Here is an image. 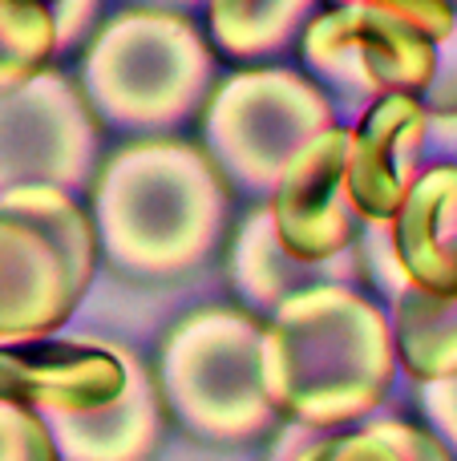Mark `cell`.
I'll list each match as a JSON object with an SVG mask.
<instances>
[{
    "label": "cell",
    "instance_id": "obj_1",
    "mask_svg": "<svg viewBox=\"0 0 457 461\" xmlns=\"http://www.w3.org/2000/svg\"><path fill=\"white\" fill-rule=\"evenodd\" d=\"M231 183L202 142L126 138L97 167L89 219L102 259L130 279H178L215 259L231 230Z\"/></svg>",
    "mask_w": 457,
    "mask_h": 461
},
{
    "label": "cell",
    "instance_id": "obj_2",
    "mask_svg": "<svg viewBox=\"0 0 457 461\" xmlns=\"http://www.w3.org/2000/svg\"><path fill=\"white\" fill-rule=\"evenodd\" d=\"M393 376V320L361 284L304 287L264 320V384L291 425L364 421L389 397Z\"/></svg>",
    "mask_w": 457,
    "mask_h": 461
},
{
    "label": "cell",
    "instance_id": "obj_3",
    "mask_svg": "<svg viewBox=\"0 0 457 461\" xmlns=\"http://www.w3.org/2000/svg\"><path fill=\"white\" fill-rule=\"evenodd\" d=\"M219 81L207 29L178 8L126 5L77 53V86L105 130L170 138L186 130Z\"/></svg>",
    "mask_w": 457,
    "mask_h": 461
},
{
    "label": "cell",
    "instance_id": "obj_4",
    "mask_svg": "<svg viewBox=\"0 0 457 461\" xmlns=\"http://www.w3.org/2000/svg\"><path fill=\"white\" fill-rule=\"evenodd\" d=\"M166 413L215 446L259 441L283 425L264 384V316L207 303L170 324L154 360Z\"/></svg>",
    "mask_w": 457,
    "mask_h": 461
},
{
    "label": "cell",
    "instance_id": "obj_5",
    "mask_svg": "<svg viewBox=\"0 0 457 461\" xmlns=\"http://www.w3.org/2000/svg\"><path fill=\"white\" fill-rule=\"evenodd\" d=\"M97 259L102 247L81 199L53 186L0 194V348L61 336Z\"/></svg>",
    "mask_w": 457,
    "mask_h": 461
},
{
    "label": "cell",
    "instance_id": "obj_6",
    "mask_svg": "<svg viewBox=\"0 0 457 461\" xmlns=\"http://www.w3.org/2000/svg\"><path fill=\"white\" fill-rule=\"evenodd\" d=\"M336 122L332 94L304 69L239 65L215 81L199 113V142L231 191L267 203L283 170Z\"/></svg>",
    "mask_w": 457,
    "mask_h": 461
},
{
    "label": "cell",
    "instance_id": "obj_7",
    "mask_svg": "<svg viewBox=\"0 0 457 461\" xmlns=\"http://www.w3.org/2000/svg\"><path fill=\"white\" fill-rule=\"evenodd\" d=\"M450 24L445 0H324L300 32V61L328 94L353 102L421 97Z\"/></svg>",
    "mask_w": 457,
    "mask_h": 461
},
{
    "label": "cell",
    "instance_id": "obj_8",
    "mask_svg": "<svg viewBox=\"0 0 457 461\" xmlns=\"http://www.w3.org/2000/svg\"><path fill=\"white\" fill-rule=\"evenodd\" d=\"M102 118L77 77L49 65L0 94V194L53 186L85 199L102 167Z\"/></svg>",
    "mask_w": 457,
    "mask_h": 461
},
{
    "label": "cell",
    "instance_id": "obj_9",
    "mask_svg": "<svg viewBox=\"0 0 457 461\" xmlns=\"http://www.w3.org/2000/svg\"><path fill=\"white\" fill-rule=\"evenodd\" d=\"M134 348L102 336H45L0 348V397L40 421L89 417L118 405L130 389Z\"/></svg>",
    "mask_w": 457,
    "mask_h": 461
},
{
    "label": "cell",
    "instance_id": "obj_10",
    "mask_svg": "<svg viewBox=\"0 0 457 461\" xmlns=\"http://www.w3.org/2000/svg\"><path fill=\"white\" fill-rule=\"evenodd\" d=\"M348 126L320 134L288 170L267 199L280 243L304 263H332L356 251L361 215L348 199Z\"/></svg>",
    "mask_w": 457,
    "mask_h": 461
},
{
    "label": "cell",
    "instance_id": "obj_11",
    "mask_svg": "<svg viewBox=\"0 0 457 461\" xmlns=\"http://www.w3.org/2000/svg\"><path fill=\"white\" fill-rule=\"evenodd\" d=\"M429 110L413 94H389L364 105L348 126V199L364 227H389L421 178Z\"/></svg>",
    "mask_w": 457,
    "mask_h": 461
},
{
    "label": "cell",
    "instance_id": "obj_12",
    "mask_svg": "<svg viewBox=\"0 0 457 461\" xmlns=\"http://www.w3.org/2000/svg\"><path fill=\"white\" fill-rule=\"evenodd\" d=\"M381 230L401 284L457 295V162H429Z\"/></svg>",
    "mask_w": 457,
    "mask_h": 461
},
{
    "label": "cell",
    "instance_id": "obj_13",
    "mask_svg": "<svg viewBox=\"0 0 457 461\" xmlns=\"http://www.w3.org/2000/svg\"><path fill=\"white\" fill-rule=\"evenodd\" d=\"M364 263L356 259V251L340 255L332 263H304L280 243L272 223L267 203H255L247 215L239 219L231 235V251H227V276H231L235 295L243 300V308L255 316H272L283 300H291L296 292L316 284H361Z\"/></svg>",
    "mask_w": 457,
    "mask_h": 461
},
{
    "label": "cell",
    "instance_id": "obj_14",
    "mask_svg": "<svg viewBox=\"0 0 457 461\" xmlns=\"http://www.w3.org/2000/svg\"><path fill=\"white\" fill-rule=\"evenodd\" d=\"M166 401L158 376L134 352L130 389L118 405L89 417H57L45 421L61 461H154L166 438Z\"/></svg>",
    "mask_w": 457,
    "mask_h": 461
},
{
    "label": "cell",
    "instance_id": "obj_15",
    "mask_svg": "<svg viewBox=\"0 0 457 461\" xmlns=\"http://www.w3.org/2000/svg\"><path fill=\"white\" fill-rule=\"evenodd\" d=\"M275 461H457L426 421L409 417H364L345 429L280 425Z\"/></svg>",
    "mask_w": 457,
    "mask_h": 461
},
{
    "label": "cell",
    "instance_id": "obj_16",
    "mask_svg": "<svg viewBox=\"0 0 457 461\" xmlns=\"http://www.w3.org/2000/svg\"><path fill=\"white\" fill-rule=\"evenodd\" d=\"M324 0H202V29L219 57L264 65L300 41Z\"/></svg>",
    "mask_w": 457,
    "mask_h": 461
},
{
    "label": "cell",
    "instance_id": "obj_17",
    "mask_svg": "<svg viewBox=\"0 0 457 461\" xmlns=\"http://www.w3.org/2000/svg\"><path fill=\"white\" fill-rule=\"evenodd\" d=\"M393 340L397 365L413 381H442L457 376V295H437L426 287H397L393 292Z\"/></svg>",
    "mask_w": 457,
    "mask_h": 461
},
{
    "label": "cell",
    "instance_id": "obj_18",
    "mask_svg": "<svg viewBox=\"0 0 457 461\" xmlns=\"http://www.w3.org/2000/svg\"><path fill=\"white\" fill-rule=\"evenodd\" d=\"M57 65L53 16L45 0H0V94Z\"/></svg>",
    "mask_w": 457,
    "mask_h": 461
},
{
    "label": "cell",
    "instance_id": "obj_19",
    "mask_svg": "<svg viewBox=\"0 0 457 461\" xmlns=\"http://www.w3.org/2000/svg\"><path fill=\"white\" fill-rule=\"evenodd\" d=\"M0 461H61L45 421L8 397H0Z\"/></svg>",
    "mask_w": 457,
    "mask_h": 461
},
{
    "label": "cell",
    "instance_id": "obj_20",
    "mask_svg": "<svg viewBox=\"0 0 457 461\" xmlns=\"http://www.w3.org/2000/svg\"><path fill=\"white\" fill-rule=\"evenodd\" d=\"M49 16H53V37H57V61L65 53H81L85 41L102 24V0H45Z\"/></svg>",
    "mask_w": 457,
    "mask_h": 461
},
{
    "label": "cell",
    "instance_id": "obj_21",
    "mask_svg": "<svg viewBox=\"0 0 457 461\" xmlns=\"http://www.w3.org/2000/svg\"><path fill=\"white\" fill-rule=\"evenodd\" d=\"M421 105L429 110V118H457V13H453L450 32L437 41L434 81L421 94Z\"/></svg>",
    "mask_w": 457,
    "mask_h": 461
},
{
    "label": "cell",
    "instance_id": "obj_22",
    "mask_svg": "<svg viewBox=\"0 0 457 461\" xmlns=\"http://www.w3.org/2000/svg\"><path fill=\"white\" fill-rule=\"evenodd\" d=\"M417 409L421 421L450 446L457 457V376H442V381H421L417 384Z\"/></svg>",
    "mask_w": 457,
    "mask_h": 461
},
{
    "label": "cell",
    "instance_id": "obj_23",
    "mask_svg": "<svg viewBox=\"0 0 457 461\" xmlns=\"http://www.w3.org/2000/svg\"><path fill=\"white\" fill-rule=\"evenodd\" d=\"M134 5H150V8H178V13H191L202 0H134Z\"/></svg>",
    "mask_w": 457,
    "mask_h": 461
},
{
    "label": "cell",
    "instance_id": "obj_24",
    "mask_svg": "<svg viewBox=\"0 0 457 461\" xmlns=\"http://www.w3.org/2000/svg\"><path fill=\"white\" fill-rule=\"evenodd\" d=\"M445 5H450V8H453V13H457V0H445Z\"/></svg>",
    "mask_w": 457,
    "mask_h": 461
}]
</instances>
